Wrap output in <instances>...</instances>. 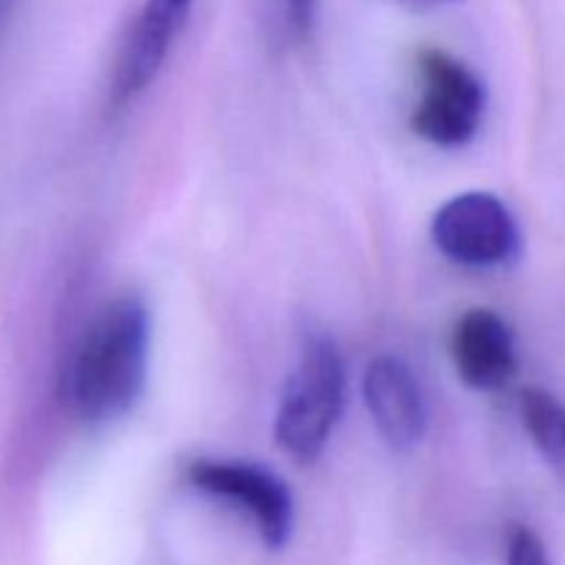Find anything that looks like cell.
Segmentation results:
<instances>
[{
	"label": "cell",
	"mask_w": 565,
	"mask_h": 565,
	"mask_svg": "<svg viewBox=\"0 0 565 565\" xmlns=\"http://www.w3.org/2000/svg\"><path fill=\"white\" fill-rule=\"evenodd\" d=\"M188 483L246 513L270 550H285L290 544L296 524L292 494L270 469L235 458H196L188 467Z\"/></svg>",
	"instance_id": "4"
},
{
	"label": "cell",
	"mask_w": 565,
	"mask_h": 565,
	"mask_svg": "<svg viewBox=\"0 0 565 565\" xmlns=\"http://www.w3.org/2000/svg\"><path fill=\"white\" fill-rule=\"evenodd\" d=\"M419 88L412 127L436 147H467L486 114V86L463 61L445 50H423Z\"/></svg>",
	"instance_id": "3"
},
{
	"label": "cell",
	"mask_w": 565,
	"mask_h": 565,
	"mask_svg": "<svg viewBox=\"0 0 565 565\" xmlns=\"http://www.w3.org/2000/svg\"><path fill=\"white\" fill-rule=\"evenodd\" d=\"M196 0H143L125 33L110 77V108L121 110L160 75Z\"/></svg>",
	"instance_id": "6"
},
{
	"label": "cell",
	"mask_w": 565,
	"mask_h": 565,
	"mask_svg": "<svg viewBox=\"0 0 565 565\" xmlns=\"http://www.w3.org/2000/svg\"><path fill=\"white\" fill-rule=\"evenodd\" d=\"M287 20L298 36H309L315 25V14H318V0H285Z\"/></svg>",
	"instance_id": "11"
},
{
	"label": "cell",
	"mask_w": 565,
	"mask_h": 565,
	"mask_svg": "<svg viewBox=\"0 0 565 565\" xmlns=\"http://www.w3.org/2000/svg\"><path fill=\"white\" fill-rule=\"evenodd\" d=\"M9 6H11V0H0V22H3V17H6V11H9Z\"/></svg>",
	"instance_id": "12"
},
{
	"label": "cell",
	"mask_w": 565,
	"mask_h": 565,
	"mask_svg": "<svg viewBox=\"0 0 565 565\" xmlns=\"http://www.w3.org/2000/svg\"><path fill=\"white\" fill-rule=\"evenodd\" d=\"M345 408V364L334 340L309 334L303 340L296 370L281 390L276 408V445L296 458L312 463L329 445Z\"/></svg>",
	"instance_id": "2"
},
{
	"label": "cell",
	"mask_w": 565,
	"mask_h": 565,
	"mask_svg": "<svg viewBox=\"0 0 565 565\" xmlns=\"http://www.w3.org/2000/svg\"><path fill=\"white\" fill-rule=\"evenodd\" d=\"M452 362L467 386L494 392L516 375V337L491 309H469L452 331Z\"/></svg>",
	"instance_id": "8"
},
{
	"label": "cell",
	"mask_w": 565,
	"mask_h": 565,
	"mask_svg": "<svg viewBox=\"0 0 565 565\" xmlns=\"http://www.w3.org/2000/svg\"><path fill=\"white\" fill-rule=\"evenodd\" d=\"M149 334V309L136 292H121L94 312L64 373L66 401L83 423H110L136 406L147 384Z\"/></svg>",
	"instance_id": "1"
},
{
	"label": "cell",
	"mask_w": 565,
	"mask_h": 565,
	"mask_svg": "<svg viewBox=\"0 0 565 565\" xmlns=\"http://www.w3.org/2000/svg\"><path fill=\"white\" fill-rule=\"evenodd\" d=\"M505 565H552V557L535 530L511 524L505 535Z\"/></svg>",
	"instance_id": "10"
},
{
	"label": "cell",
	"mask_w": 565,
	"mask_h": 565,
	"mask_svg": "<svg viewBox=\"0 0 565 565\" xmlns=\"http://www.w3.org/2000/svg\"><path fill=\"white\" fill-rule=\"evenodd\" d=\"M425 3H458V0H425Z\"/></svg>",
	"instance_id": "13"
},
{
	"label": "cell",
	"mask_w": 565,
	"mask_h": 565,
	"mask_svg": "<svg viewBox=\"0 0 565 565\" xmlns=\"http://www.w3.org/2000/svg\"><path fill=\"white\" fill-rule=\"evenodd\" d=\"M522 419L544 461L565 480V403L533 386L522 395Z\"/></svg>",
	"instance_id": "9"
},
{
	"label": "cell",
	"mask_w": 565,
	"mask_h": 565,
	"mask_svg": "<svg viewBox=\"0 0 565 565\" xmlns=\"http://www.w3.org/2000/svg\"><path fill=\"white\" fill-rule=\"evenodd\" d=\"M436 248L463 268H500L519 257L522 235L505 202L467 191L441 204L430 224Z\"/></svg>",
	"instance_id": "5"
},
{
	"label": "cell",
	"mask_w": 565,
	"mask_h": 565,
	"mask_svg": "<svg viewBox=\"0 0 565 565\" xmlns=\"http://www.w3.org/2000/svg\"><path fill=\"white\" fill-rule=\"evenodd\" d=\"M364 403L381 439L397 452H408L428 430V408L412 367L397 356H379L364 370Z\"/></svg>",
	"instance_id": "7"
}]
</instances>
